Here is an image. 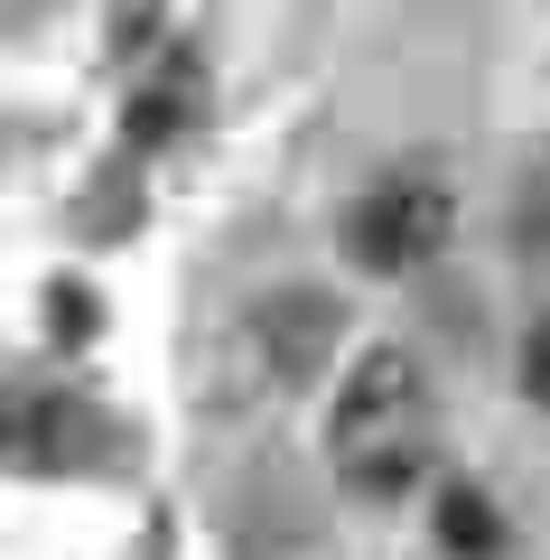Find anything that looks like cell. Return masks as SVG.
<instances>
[{
    "mask_svg": "<svg viewBox=\"0 0 550 560\" xmlns=\"http://www.w3.org/2000/svg\"><path fill=\"white\" fill-rule=\"evenodd\" d=\"M327 458L354 495H411L438 458V401H430V374H420L401 346H364L354 374L336 383V411H327Z\"/></svg>",
    "mask_w": 550,
    "mask_h": 560,
    "instance_id": "1",
    "label": "cell"
},
{
    "mask_svg": "<svg viewBox=\"0 0 550 560\" xmlns=\"http://www.w3.org/2000/svg\"><path fill=\"white\" fill-rule=\"evenodd\" d=\"M448 224H457V206H448L438 178H383L374 197L346 215V253L364 261V271H420V261L448 243Z\"/></svg>",
    "mask_w": 550,
    "mask_h": 560,
    "instance_id": "2",
    "label": "cell"
},
{
    "mask_svg": "<svg viewBox=\"0 0 550 560\" xmlns=\"http://www.w3.org/2000/svg\"><path fill=\"white\" fill-rule=\"evenodd\" d=\"M261 337H271V374H280V383H299V374H308L317 355H327L336 318H327V300H271Z\"/></svg>",
    "mask_w": 550,
    "mask_h": 560,
    "instance_id": "3",
    "label": "cell"
},
{
    "mask_svg": "<svg viewBox=\"0 0 550 560\" xmlns=\"http://www.w3.org/2000/svg\"><path fill=\"white\" fill-rule=\"evenodd\" d=\"M197 94H206V84H197V57H168V66L131 94V140H168L177 121L197 113Z\"/></svg>",
    "mask_w": 550,
    "mask_h": 560,
    "instance_id": "4",
    "label": "cell"
},
{
    "mask_svg": "<svg viewBox=\"0 0 550 560\" xmlns=\"http://www.w3.org/2000/svg\"><path fill=\"white\" fill-rule=\"evenodd\" d=\"M438 541H448L457 560H494L504 551V514H494L476 486H448V495H438Z\"/></svg>",
    "mask_w": 550,
    "mask_h": 560,
    "instance_id": "5",
    "label": "cell"
},
{
    "mask_svg": "<svg viewBox=\"0 0 550 560\" xmlns=\"http://www.w3.org/2000/svg\"><path fill=\"white\" fill-rule=\"evenodd\" d=\"M103 20H113V47H121V57H150V38H159V0H103Z\"/></svg>",
    "mask_w": 550,
    "mask_h": 560,
    "instance_id": "6",
    "label": "cell"
},
{
    "mask_svg": "<svg viewBox=\"0 0 550 560\" xmlns=\"http://www.w3.org/2000/svg\"><path fill=\"white\" fill-rule=\"evenodd\" d=\"M523 234H531V253L550 261V160L531 168V187H523Z\"/></svg>",
    "mask_w": 550,
    "mask_h": 560,
    "instance_id": "7",
    "label": "cell"
},
{
    "mask_svg": "<svg viewBox=\"0 0 550 560\" xmlns=\"http://www.w3.org/2000/svg\"><path fill=\"white\" fill-rule=\"evenodd\" d=\"M523 393H531V401L550 411V327H541V337L523 346Z\"/></svg>",
    "mask_w": 550,
    "mask_h": 560,
    "instance_id": "8",
    "label": "cell"
}]
</instances>
